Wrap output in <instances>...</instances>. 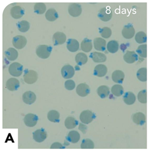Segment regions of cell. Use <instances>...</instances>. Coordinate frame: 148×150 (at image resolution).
<instances>
[{
  "instance_id": "1",
  "label": "cell",
  "mask_w": 148,
  "mask_h": 150,
  "mask_svg": "<svg viewBox=\"0 0 148 150\" xmlns=\"http://www.w3.org/2000/svg\"><path fill=\"white\" fill-rule=\"evenodd\" d=\"M52 47L45 45H39L36 48V54L37 56L41 59H47L51 53Z\"/></svg>"
},
{
  "instance_id": "2",
  "label": "cell",
  "mask_w": 148,
  "mask_h": 150,
  "mask_svg": "<svg viewBox=\"0 0 148 150\" xmlns=\"http://www.w3.org/2000/svg\"><path fill=\"white\" fill-rule=\"evenodd\" d=\"M38 75L37 72L33 70H26L23 75V80L28 84H33L38 80Z\"/></svg>"
},
{
  "instance_id": "3",
  "label": "cell",
  "mask_w": 148,
  "mask_h": 150,
  "mask_svg": "<svg viewBox=\"0 0 148 150\" xmlns=\"http://www.w3.org/2000/svg\"><path fill=\"white\" fill-rule=\"evenodd\" d=\"M23 70V67L22 64L17 62H14L10 64L9 67V72L10 74L14 76L19 77L22 75Z\"/></svg>"
},
{
  "instance_id": "4",
  "label": "cell",
  "mask_w": 148,
  "mask_h": 150,
  "mask_svg": "<svg viewBox=\"0 0 148 150\" xmlns=\"http://www.w3.org/2000/svg\"><path fill=\"white\" fill-rule=\"evenodd\" d=\"M95 118V114L89 110L83 111L80 115V120L84 124H89L92 122Z\"/></svg>"
},
{
  "instance_id": "5",
  "label": "cell",
  "mask_w": 148,
  "mask_h": 150,
  "mask_svg": "<svg viewBox=\"0 0 148 150\" xmlns=\"http://www.w3.org/2000/svg\"><path fill=\"white\" fill-rule=\"evenodd\" d=\"M12 43L14 47L20 50L26 46L27 44V39L24 36L17 35L13 38Z\"/></svg>"
},
{
  "instance_id": "6",
  "label": "cell",
  "mask_w": 148,
  "mask_h": 150,
  "mask_svg": "<svg viewBox=\"0 0 148 150\" xmlns=\"http://www.w3.org/2000/svg\"><path fill=\"white\" fill-rule=\"evenodd\" d=\"M38 121V117L37 115L33 113H28L26 114L23 119L25 125L28 127H33L37 125Z\"/></svg>"
},
{
  "instance_id": "7",
  "label": "cell",
  "mask_w": 148,
  "mask_h": 150,
  "mask_svg": "<svg viewBox=\"0 0 148 150\" xmlns=\"http://www.w3.org/2000/svg\"><path fill=\"white\" fill-rule=\"evenodd\" d=\"M68 13L73 17H79L82 11L81 5L77 3H72L68 6Z\"/></svg>"
},
{
  "instance_id": "8",
  "label": "cell",
  "mask_w": 148,
  "mask_h": 150,
  "mask_svg": "<svg viewBox=\"0 0 148 150\" xmlns=\"http://www.w3.org/2000/svg\"><path fill=\"white\" fill-rule=\"evenodd\" d=\"M134 34L135 29L132 24L128 23L124 26L122 30V35L123 37L125 38V39H130L133 37Z\"/></svg>"
},
{
  "instance_id": "9",
  "label": "cell",
  "mask_w": 148,
  "mask_h": 150,
  "mask_svg": "<svg viewBox=\"0 0 148 150\" xmlns=\"http://www.w3.org/2000/svg\"><path fill=\"white\" fill-rule=\"evenodd\" d=\"M97 16L102 21L108 22L110 21L112 17V13L111 10L107 8H103L99 11Z\"/></svg>"
},
{
  "instance_id": "10",
  "label": "cell",
  "mask_w": 148,
  "mask_h": 150,
  "mask_svg": "<svg viewBox=\"0 0 148 150\" xmlns=\"http://www.w3.org/2000/svg\"><path fill=\"white\" fill-rule=\"evenodd\" d=\"M61 74L62 77L65 79L72 78L75 75L74 67L69 64L65 65L61 69Z\"/></svg>"
},
{
  "instance_id": "11",
  "label": "cell",
  "mask_w": 148,
  "mask_h": 150,
  "mask_svg": "<svg viewBox=\"0 0 148 150\" xmlns=\"http://www.w3.org/2000/svg\"><path fill=\"white\" fill-rule=\"evenodd\" d=\"M34 140L38 143H41L47 138V132L44 129H40L34 131L33 134Z\"/></svg>"
},
{
  "instance_id": "12",
  "label": "cell",
  "mask_w": 148,
  "mask_h": 150,
  "mask_svg": "<svg viewBox=\"0 0 148 150\" xmlns=\"http://www.w3.org/2000/svg\"><path fill=\"white\" fill-rule=\"evenodd\" d=\"M77 94L80 97H85L90 93V88L89 85L85 83H82L78 85L76 89Z\"/></svg>"
},
{
  "instance_id": "13",
  "label": "cell",
  "mask_w": 148,
  "mask_h": 150,
  "mask_svg": "<svg viewBox=\"0 0 148 150\" xmlns=\"http://www.w3.org/2000/svg\"><path fill=\"white\" fill-rule=\"evenodd\" d=\"M25 14V10L20 6H14L10 9V15L14 19H19Z\"/></svg>"
},
{
  "instance_id": "14",
  "label": "cell",
  "mask_w": 148,
  "mask_h": 150,
  "mask_svg": "<svg viewBox=\"0 0 148 150\" xmlns=\"http://www.w3.org/2000/svg\"><path fill=\"white\" fill-rule=\"evenodd\" d=\"M22 100L26 104L31 105L36 101V95L31 91H27L23 94Z\"/></svg>"
},
{
  "instance_id": "15",
  "label": "cell",
  "mask_w": 148,
  "mask_h": 150,
  "mask_svg": "<svg viewBox=\"0 0 148 150\" xmlns=\"http://www.w3.org/2000/svg\"><path fill=\"white\" fill-rule=\"evenodd\" d=\"M53 41L55 46L63 45L66 41V35L63 33L56 32L53 35Z\"/></svg>"
},
{
  "instance_id": "16",
  "label": "cell",
  "mask_w": 148,
  "mask_h": 150,
  "mask_svg": "<svg viewBox=\"0 0 148 150\" xmlns=\"http://www.w3.org/2000/svg\"><path fill=\"white\" fill-rule=\"evenodd\" d=\"M106 44V41L102 38H96L93 40L94 48L97 51H105L107 46Z\"/></svg>"
},
{
  "instance_id": "17",
  "label": "cell",
  "mask_w": 148,
  "mask_h": 150,
  "mask_svg": "<svg viewBox=\"0 0 148 150\" xmlns=\"http://www.w3.org/2000/svg\"><path fill=\"white\" fill-rule=\"evenodd\" d=\"M124 60L128 63L132 64L136 62L138 60V55L134 51H127V52L124 55Z\"/></svg>"
},
{
  "instance_id": "18",
  "label": "cell",
  "mask_w": 148,
  "mask_h": 150,
  "mask_svg": "<svg viewBox=\"0 0 148 150\" xmlns=\"http://www.w3.org/2000/svg\"><path fill=\"white\" fill-rule=\"evenodd\" d=\"M20 86L18 80L15 78H10L6 83V88L10 91H17Z\"/></svg>"
},
{
  "instance_id": "19",
  "label": "cell",
  "mask_w": 148,
  "mask_h": 150,
  "mask_svg": "<svg viewBox=\"0 0 148 150\" xmlns=\"http://www.w3.org/2000/svg\"><path fill=\"white\" fill-rule=\"evenodd\" d=\"M108 72V68L104 64H99L94 68L93 75L97 77H103L105 76Z\"/></svg>"
},
{
  "instance_id": "20",
  "label": "cell",
  "mask_w": 148,
  "mask_h": 150,
  "mask_svg": "<svg viewBox=\"0 0 148 150\" xmlns=\"http://www.w3.org/2000/svg\"><path fill=\"white\" fill-rule=\"evenodd\" d=\"M124 78H125V74L122 71L120 70L115 71L112 75V80L116 83H118V84L122 83Z\"/></svg>"
},
{
  "instance_id": "21",
  "label": "cell",
  "mask_w": 148,
  "mask_h": 150,
  "mask_svg": "<svg viewBox=\"0 0 148 150\" xmlns=\"http://www.w3.org/2000/svg\"><path fill=\"white\" fill-rule=\"evenodd\" d=\"M90 57L95 63H103L107 60V56L102 52H93L90 54Z\"/></svg>"
},
{
  "instance_id": "22",
  "label": "cell",
  "mask_w": 148,
  "mask_h": 150,
  "mask_svg": "<svg viewBox=\"0 0 148 150\" xmlns=\"http://www.w3.org/2000/svg\"><path fill=\"white\" fill-rule=\"evenodd\" d=\"M133 122L139 125H142L146 122V117L144 113L138 112L134 114L132 116Z\"/></svg>"
},
{
  "instance_id": "23",
  "label": "cell",
  "mask_w": 148,
  "mask_h": 150,
  "mask_svg": "<svg viewBox=\"0 0 148 150\" xmlns=\"http://www.w3.org/2000/svg\"><path fill=\"white\" fill-rule=\"evenodd\" d=\"M67 48L70 52H76L79 48V43L76 39H69L67 42Z\"/></svg>"
},
{
  "instance_id": "24",
  "label": "cell",
  "mask_w": 148,
  "mask_h": 150,
  "mask_svg": "<svg viewBox=\"0 0 148 150\" xmlns=\"http://www.w3.org/2000/svg\"><path fill=\"white\" fill-rule=\"evenodd\" d=\"M92 42L88 38H84L81 43V49L85 52H89L92 49Z\"/></svg>"
},
{
  "instance_id": "25",
  "label": "cell",
  "mask_w": 148,
  "mask_h": 150,
  "mask_svg": "<svg viewBox=\"0 0 148 150\" xmlns=\"http://www.w3.org/2000/svg\"><path fill=\"white\" fill-rule=\"evenodd\" d=\"M80 139V135L77 131L73 130L69 132L67 139L68 142L71 143H78Z\"/></svg>"
},
{
  "instance_id": "26",
  "label": "cell",
  "mask_w": 148,
  "mask_h": 150,
  "mask_svg": "<svg viewBox=\"0 0 148 150\" xmlns=\"http://www.w3.org/2000/svg\"><path fill=\"white\" fill-rule=\"evenodd\" d=\"M136 96L135 94L131 92H127L124 94L123 96V100L124 103L127 105H131L136 102Z\"/></svg>"
},
{
  "instance_id": "27",
  "label": "cell",
  "mask_w": 148,
  "mask_h": 150,
  "mask_svg": "<svg viewBox=\"0 0 148 150\" xmlns=\"http://www.w3.org/2000/svg\"><path fill=\"white\" fill-rule=\"evenodd\" d=\"M6 57L10 61H14L17 59L18 56L17 51L14 48H8L5 52Z\"/></svg>"
},
{
  "instance_id": "28",
  "label": "cell",
  "mask_w": 148,
  "mask_h": 150,
  "mask_svg": "<svg viewBox=\"0 0 148 150\" xmlns=\"http://www.w3.org/2000/svg\"><path fill=\"white\" fill-rule=\"evenodd\" d=\"M97 93L100 98H105L109 96L110 91L108 86L106 85H102L97 88Z\"/></svg>"
},
{
  "instance_id": "29",
  "label": "cell",
  "mask_w": 148,
  "mask_h": 150,
  "mask_svg": "<svg viewBox=\"0 0 148 150\" xmlns=\"http://www.w3.org/2000/svg\"><path fill=\"white\" fill-rule=\"evenodd\" d=\"M45 17L47 21L53 22L58 18V13L56 11V10L50 8L47 11L45 14Z\"/></svg>"
},
{
  "instance_id": "30",
  "label": "cell",
  "mask_w": 148,
  "mask_h": 150,
  "mask_svg": "<svg viewBox=\"0 0 148 150\" xmlns=\"http://www.w3.org/2000/svg\"><path fill=\"white\" fill-rule=\"evenodd\" d=\"M78 124V121L73 117H68L65 121V125L67 129H73Z\"/></svg>"
},
{
  "instance_id": "31",
  "label": "cell",
  "mask_w": 148,
  "mask_h": 150,
  "mask_svg": "<svg viewBox=\"0 0 148 150\" xmlns=\"http://www.w3.org/2000/svg\"><path fill=\"white\" fill-rule=\"evenodd\" d=\"M107 50L111 54H115L119 50V45L116 40H111L107 44Z\"/></svg>"
},
{
  "instance_id": "32",
  "label": "cell",
  "mask_w": 148,
  "mask_h": 150,
  "mask_svg": "<svg viewBox=\"0 0 148 150\" xmlns=\"http://www.w3.org/2000/svg\"><path fill=\"white\" fill-rule=\"evenodd\" d=\"M75 61L79 66H83L87 62L88 57L84 53L80 52L75 56Z\"/></svg>"
},
{
  "instance_id": "33",
  "label": "cell",
  "mask_w": 148,
  "mask_h": 150,
  "mask_svg": "<svg viewBox=\"0 0 148 150\" xmlns=\"http://www.w3.org/2000/svg\"><path fill=\"white\" fill-rule=\"evenodd\" d=\"M60 114L58 112L54 110H50L47 114V118L51 122H58L59 121Z\"/></svg>"
},
{
  "instance_id": "34",
  "label": "cell",
  "mask_w": 148,
  "mask_h": 150,
  "mask_svg": "<svg viewBox=\"0 0 148 150\" xmlns=\"http://www.w3.org/2000/svg\"><path fill=\"white\" fill-rule=\"evenodd\" d=\"M137 77L139 81L145 82L147 80V69L146 67L141 68L137 72Z\"/></svg>"
},
{
  "instance_id": "35",
  "label": "cell",
  "mask_w": 148,
  "mask_h": 150,
  "mask_svg": "<svg viewBox=\"0 0 148 150\" xmlns=\"http://www.w3.org/2000/svg\"><path fill=\"white\" fill-rule=\"evenodd\" d=\"M111 92L115 96L120 97L124 93V88L121 85H114L111 88Z\"/></svg>"
},
{
  "instance_id": "36",
  "label": "cell",
  "mask_w": 148,
  "mask_h": 150,
  "mask_svg": "<svg viewBox=\"0 0 148 150\" xmlns=\"http://www.w3.org/2000/svg\"><path fill=\"white\" fill-rule=\"evenodd\" d=\"M135 40L136 42L139 44H143L147 41V34L144 31H139L135 36Z\"/></svg>"
},
{
  "instance_id": "37",
  "label": "cell",
  "mask_w": 148,
  "mask_h": 150,
  "mask_svg": "<svg viewBox=\"0 0 148 150\" xmlns=\"http://www.w3.org/2000/svg\"><path fill=\"white\" fill-rule=\"evenodd\" d=\"M17 28L21 33L27 32L30 28V23L26 21H19L17 24Z\"/></svg>"
},
{
  "instance_id": "38",
  "label": "cell",
  "mask_w": 148,
  "mask_h": 150,
  "mask_svg": "<svg viewBox=\"0 0 148 150\" xmlns=\"http://www.w3.org/2000/svg\"><path fill=\"white\" fill-rule=\"evenodd\" d=\"M46 10V6L44 3H36L34 6V11L37 14H42Z\"/></svg>"
},
{
  "instance_id": "39",
  "label": "cell",
  "mask_w": 148,
  "mask_h": 150,
  "mask_svg": "<svg viewBox=\"0 0 148 150\" xmlns=\"http://www.w3.org/2000/svg\"><path fill=\"white\" fill-rule=\"evenodd\" d=\"M136 51L140 57L146 58L147 57V45L144 44L139 46Z\"/></svg>"
},
{
  "instance_id": "40",
  "label": "cell",
  "mask_w": 148,
  "mask_h": 150,
  "mask_svg": "<svg viewBox=\"0 0 148 150\" xmlns=\"http://www.w3.org/2000/svg\"><path fill=\"white\" fill-rule=\"evenodd\" d=\"M82 149H94L95 145L92 141L90 139H84L81 143Z\"/></svg>"
},
{
  "instance_id": "41",
  "label": "cell",
  "mask_w": 148,
  "mask_h": 150,
  "mask_svg": "<svg viewBox=\"0 0 148 150\" xmlns=\"http://www.w3.org/2000/svg\"><path fill=\"white\" fill-rule=\"evenodd\" d=\"M99 33L103 38L108 39L112 35V30L108 27H104L99 29Z\"/></svg>"
},
{
  "instance_id": "42",
  "label": "cell",
  "mask_w": 148,
  "mask_h": 150,
  "mask_svg": "<svg viewBox=\"0 0 148 150\" xmlns=\"http://www.w3.org/2000/svg\"><path fill=\"white\" fill-rule=\"evenodd\" d=\"M139 102L142 103H147V90H142L140 91L137 96Z\"/></svg>"
},
{
  "instance_id": "43",
  "label": "cell",
  "mask_w": 148,
  "mask_h": 150,
  "mask_svg": "<svg viewBox=\"0 0 148 150\" xmlns=\"http://www.w3.org/2000/svg\"><path fill=\"white\" fill-rule=\"evenodd\" d=\"M65 86L66 89L72 91L75 88V83L72 80H68L65 82Z\"/></svg>"
},
{
  "instance_id": "44",
  "label": "cell",
  "mask_w": 148,
  "mask_h": 150,
  "mask_svg": "<svg viewBox=\"0 0 148 150\" xmlns=\"http://www.w3.org/2000/svg\"><path fill=\"white\" fill-rule=\"evenodd\" d=\"M63 148L64 147H63V145L59 142H56V143L52 144L50 147L51 149H63Z\"/></svg>"
}]
</instances>
